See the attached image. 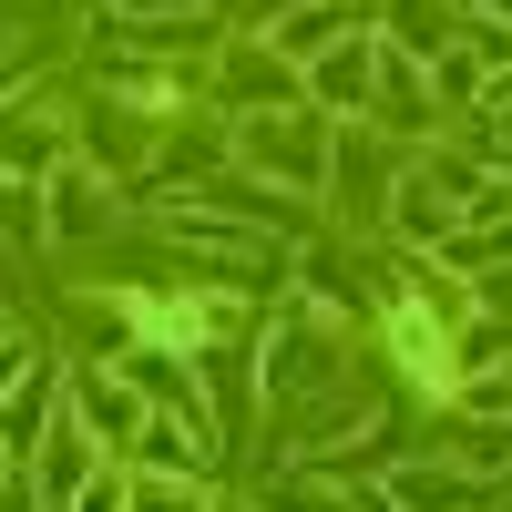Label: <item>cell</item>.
Returning a JSON list of instances; mask_svg holds the SVG:
<instances>
[{
	"instance_id": "52a82bcc",
	"label": "cell",
	"mask_w": 512,
	"mask_h": 512,
	"mask_svg": "<svg viewBox=\"0 0 512 512\" xmlns=\"http://www.w3.org/2000/svg\"><path fill=\"white\" fill-rule=\"evenodd\" d=\"M246 154H256V164H287L297 185H318V134H308V123H287V113H256V123H246Z\"/></svg>"
},
{
	"instance_id": "7c38bea8",
	"label": "cell",
	"mask_w": 512,
	"mask_h": 512,
	"mask_svg": "<svg viewBox=\"0 0 512 512\" xmlns=\"http://www.w3.org/2000/svg\"><path fill=\"white\" fill-rule=\"evenodd\" d=\"M390 216H400V236H451V216H461V205H451V195H431V185L410 175V185H400V205H390Z\"/></svg>"
},
{
	"instance_id": "6da1fadb",
	"label": "cell",
	"mask_w": 512,
	"mask_h": 512,
	"mask_svg": "<svg viewBox=\"0 0 512 512\" xmlns=\"http://www.w3.org/2000/svg\"><path fill=\"white\" fill-rule=\"evenodd\" d=\"M72 420H82L103 451H134V441H144V420H154V400H144L123 369H82V379H72Z\"/></svg>"
},
{
	"instance_id": "e0dca14e",
	"label": "cell",
	"mask_w": 512,
	"mask_h": 512,
	"mask_svg": "<svg viewBox=\"0 0 512 512\" xmlns=\"http://www.w3.org/2000/svg\"><path fill=\"white\" fill-rule=\"evenodd\" d=\"M11 472H21V461H11V451H0V482H11Z\"/></svg>"
},
{
	"instance_id": "5bb4252c",
	"label": "cell",
	"mask_w": 512,
	"mask_h": 512,
	"mask_svg": "<svg viewBox=\"0 0 512 512\" xmlns=\"http://www.w3.org/2000/svg\"><path fill=\"white\" fill-rule=\"evenodd\" d=\"M267 512H359V492H318V482H277Z\"/></svg>"
},
{
	"instance_id": "8992f818",
	"label": "cell",
	"mask_w": 512,
	"mask_h": 512,
	"mask_svg": "<svg viewBox=\"0 0 512 512\" xmlns=\"http://www.w3.org/2000/svg\"><path fill=\"white\" fill-rule=\"evenodd\" d=\"M0 175H41V185H52V175H62V123H52V113L0 123Z\"/></svg>"
},
{
	"instance_id": "30bf717a",
	"label": "cell",
	"mask_w": 512,
	"mask_h": 512,
	"mask_svg": "<svg viewBox=\"0 0 512 512\" xmlns=\"http://www.w3.org/2000/svg\"><path fill=\"white\" fill-rule=\"evenodd\" d=\"M390 502H410V512H461L472 482H461V472H420V461H410V472H390Z\"/></svg>"
},
{
	"instance_id": "7a4b0ae2",
	"label": "cell",
	"mask_w": 512,
	"mask_h": 512,
	"mask_svg": "<svg viewBox=\"0 0 512 512\" xmlns=\"http://www.w3.org/2000/svg\"><path fill=\"white\" fill-rule=\"evenodd\" d=\"M318 379H338V349H328V328L297 308L277 328V349H267V400H297V390H318Z\"/></svg>"
},
{
	"instance_id": "8fae6325",
	"label": "cell",
	"mask_w": 512,
	"mask_h": 512,
	"mask_svg": "<svg viewBox=\"0 0 512 512\" xmlns=\"http://www.w3.org/2000/svg\"><path fill=\"white\" fill-rule=\"evenodd\" d=\"M134 512H216V502H205V482H185V472H134Z\"/></svg>"
},
{
	"instance_id": "9c48e42d",
	"label": "cell",
	"mask_w": 512,
	"mask_h": 512,
	"mask_svg": "<svg viewBox=\"0 0 512 512\" xmlns=\"http://www.w3.org/2000/svg\"><path fill=\"white\" fill-rule=\"evenodd\" d=\"M113 216V195H103V175H82V164H62V175H52V236L72 246V236H93Z\"/></svg>"
},
{
	"instance_id": "2e32d148",
	"label": "cell",
	"mask_w": 512,
	"mask_h": 512,
	"mask_svg": "<svg viewBox=\"0 0 512 512\" xmlns=\"http://www.w3.org/2000/svg\"><path fill=\"white\" fill-rule=\"evenodd\" d=\"M113 11H123V21H134V31H144V21H154V11H164V0H113Z\"/></svg>"
},
{
	"instance_id": "9a60e30c",
	"label": "cell",
	"mask_w": 512,
	"mask_h": 512,
	"mask_svg": "<svg viewBox=\"0 0 512 512\" xmlns=\"http://www.w3.org/2000/svg\"><path fill=\"white\" fill-rule=\"evenodd\" d=\"M482 144H492V164H512V103H492V123H482Z\"/></svg>"
},
{
	"instance_id": "3957f363",
	"label": "cell",
	"mask_w": 512,
	"mask_h": 512,
	"mask_svg": "<svg viewBox=\"0 0 512 512\" xmlns=\"http://www.w3.org/2000/svg\"><path fill=\"white\" fill-rule=\"evenodd\" d=\"M369 72H379V41L359 31V41H338V52L308 62V103H318V113H369V93H379Z\"/></svg>"
},
{
	"instance_id": "5b68a950",
	"label": "cell",
	"mask_w": 512,
	"mask_h": 512,
	"mask_svg": "<svg viewBox=\"0 0 512 512\" xmlns=\"http://www.w3.org/2000/svg\"><path fill=\"white\" fill-rule=\"evenodd\" d=\"M52 390H62V369H31L21 390L0 400V451H11V461H31L41 441H52V431H41V420H52Z\"/></svg>"
},
{
	"instance_id": "4fadbf2b",
	"label": "cell",
	"mask_w": 512,
	"mask_h": 512,
	"mask_svg": "<svg viewBox=\"0 0 512 512\" xmlns=\"http://www.w3.org/2000/svg\"><path fill=\"white\" fill-rule=\"evenodd\" d=\"M62 512H134V472H123V461H113V472H93Z\"/></svg>"
},
{
	"instance_id": "ba28073f",
	"label": "cell",
	"mask_w": 512,
	"mask_h": 512,
	"mask_svg": "<svg viewBox=\"0 0 512 512\" xmlns=\"http://www.w3.org/2000/svg\"><path fill=\"white\" fill-rule=\"evenodd\" d=\"M390 11V52H410V62H441V41H451V0H379Z\"/></svg>"
},
{
	"instance_id": "277c9868",
	"label": "cell",
	"mask_w": 512,
	"mask_h": 512,
	"mask_svg": "<svg viewBox=\"0 0 512 512\" xmlns=\"http://www.w3.org/2000/svg\"><path fill=\"white\" fill-rule=\"evenodd\" d=\"M359 31H369L359 0H297L277 21V62H318V52H338V41H359Z\"/></svg>"
}]
</instances>
